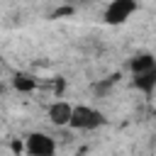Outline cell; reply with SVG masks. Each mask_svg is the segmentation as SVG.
<instances>
[{"label":"cell","mask_w":156,"mask_h":156,"mask_svg":"<svg viewBox=\"0 0 156 156\" xmlns=\"http://www.w3.org/2000/svg\"><path fill=\"white\" fill-rule=\"evenodd\" d=\"M136 10H139L136 0H110L102 10V20L110 27H119V24H127Z\"/></svg>","instance_id":"7a4b0ae2"},{"label":"cell","mask_w":156,"mask_h":156,"mask_svg":"<svg viewBox=\"0 0 156 156\" xmlns=\"http://www.w3.org/2000/svg\"><path fill=\"white\" fill-rule=\"evenodd\" d=\"M132 85H134L139 93L151 95V93L156 90V66H154V68H149V71L134 73V76H132Z\"/></svg>","instance_id":"5b68a950"},{"label":"cell","mask_w":156,"mask_h":156,"mask_svg":"<svg viewBox=\"0 0 156 156\" xmlns=\"http://www.w3.org/2000/svg\"><path fill=\"white\" fill-rule=\"evenodd\" d=\"M12 151H15V154H22V151H24V144H22V141H12Z\"/></svg>","instance_id":"ba28073f"},{"label":"cell","mask_w":156,"mask_h":156,"mask_svg":"<svg viewBox=\"0 0 156 156\" xmlns=\"http://www.w3.org/2000/svg\"><path fill=\"white\" fill-rule=\"evenodd\" d=\"M12 85H15L17 90H22V93H29V90H34L37 80H34L32 76H27V73H17V76L12 78Z\"/></svg>","instance_id":"52a82bcc"},{"label":"cell","mask_w":156,"mask_h":156,"mask_svg":"<svg viewBox=\"0 0 156 156\" xmlns=\"http://www.w3.org/2000/svg\"><path fill=\"white\" fill-rule=\"evenodd\" d=\"M24 151L29 156H54L56 154V141L46 132H29L24 139Z\"/></svg>","instance_id":"3957f363"},{"label":"cell","mask_w":156,"mask_h":156,"mask_svg":"<svg viewBox=\"0 0 156 156\" xmlns=\"http://www.w3.org/2000/svg\"><path fill=\"white\" fill-rule=\"evenodd\" d=\"M71 112H73V105L66 102V100H54V102L46 107V117H49V122L56 124V127H68Z\"/></svg>","instance_id":"277c9868"},{"label":"cell","mask_w":156,"mask_h":156,"mask_svg":"<svg viewBox=\"0 0 156 156\" xmlns=\"http://www.w3.org/2000/svg\"><path fill=\"white\" fill-rule=\"evenodd\" d=\"M105 122H107V117H105L102 110H98L93 105H73L68 127L78 129V132H93V129L105 127Z\"/></svg>","instance_id":"6da1fadb"},{"label":"cell","mask_w":156,"mask_h":156,"mask_svg":"<svg viewBox=\"0 0 156 156\" xmlns=\"http://www.w3.org/2000/svg\"><path fill=\"white\" fill-rule=\"evenodd\" d=\"M154 66H156V56H154V54H136V56L129 58V71H132V76H134V73H141V71H149V68H154Z\"/></svg>","instance_id":"8992f818"}]
</instances>
